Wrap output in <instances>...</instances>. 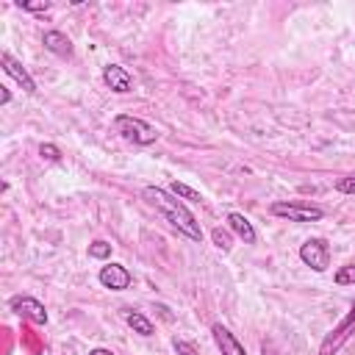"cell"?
<instances>
[{
    "instance_id": "6da1fadb",
    "label": "cell",
    "mask_w": 355,
    "mask_h": 355,
    "mask_svg": "<svg viewBox=\"0 0 355 355\" xmlns=\"http://www.w3.org/2000/svg\"><path fill=\"white\" fill-rule=\"evenodd\" d=\"M141 197L150 208H155L180 236H186L189 241H202V227L200 222L194 219V214L169 191V189H161V186H144L141 189Z\"/></svg>"
},
{
    "instance_id": "7a4b0ae2",
    "label": "cell",
    "mask_w": 355,
    "mask_h": 355,
    "mask_svg": "<svg viewBox=\"0 0 355 355\" xmlns=\"http://www.w3.org/2000/svg\"><path fill=\"white\" fill-rule=\"evenodd\" d=\"M114 130H116L125 141H133V144H139V147H150V144H155L158 136H161L155 125H150L147 119L133 116V114H116V116H114Z\"/></svg>"
},
{
    "instance_id": "3957f363",
    "label": "cell",
    "mask_w": 355,
    "mask_h": 355,
    "mask_svg": "<svg viewBox=\"0 0 355 355\" xmlns=\"http://www.w3.org/2000/svg\"><path fill=\"white\" fill-rule=\"evenodd\" d=\"M275 216H280V219H288V222H300V225H305V222H319L322 216H324V211L319 208V205H311V202H300V200H288V202H272V208H269Z\"/></svg>"
},
{
    "instance_id": "277c9868",
    "label": "cell",
    "mask_w": 355,
    "mask_h": 355,
    "mask_svg": "<svg viewBox=\"0 0 355 355\" xmlns=\"http://www.w3.org/2000/svg\"><path fill=\"white\" fill-rule=\"evenodd\" d=\"M352 333H355V300H352V305H349V311H347V316L322 338V344H319V355H338V349L352 338Z\"/></svg>"
},
{
    "instance_id": "5b68a950",
    "label": "cell",
    "mask_w": 355,
    "mask_h": 355,
    "mask_svg": "<svg viewBox=\"0 0 355 355\" xmlns=\"http://www.w3.org/2000/svg\"><path fill=\"white\" fill-rule=\"evenodd\" d=\"M300 261L305 266H311L313 272H324L330 266V244L319 236L313 239H305L302 247H300Z\"/></svg>"
},
{
    "instance_id": "8992f818",
    "label": "cell",
    "mask_w": 355,
    "mask_h": 355,
    "mask_svg": "<svg viewBox=\"0 0 355 355\" xmlns=\"http://www.w3.org/2000/svg\"><path fill=\"white\" fill-rule=\"evenodd\" d=\"M8 308H11L17 316H22V319H28V322H33V324H47V308H44L36 297L17 294V297L8 300Z\"/></svg>"
},
{
    "instance_id": "52a82bcc",
    "label": "cell",
    "mask_w": 355,
    "mask_h": 355,
    "mask_svg": "<svg viewBox=\"0 0 355 355\" xmlns=\"http://www.w3.org/2000/svg\"><path fill=\"white\" fill-rule=\"evenodd\" d=\"M0 64H3V72L8 75V78H14L17 80V86L25 92V94H36V80L28 75V69L8 53V50H3L0 53Z\"/></svg>"
},
{
    "instance_id": "ba28073f",
    "label": "cell",
    "mask_w": 355,
    "mask_h": 355,
    "mask_svg": "<svg viewBox=\"0 0 355 355\" xmlns=\"http://www.w3.org/2000/svg\"><path fill=\"white\" fill-rule=\"evenodd\" d=\"M97 280H100L105 288H111V291H125V288L133 283V275H130L128 266H122V263H105V266L100 269Z\"/></svg>"
},
{
    "instance_id": "9c48e42d",
    "label": "cell",
    "mask_w": 355,
    "mask_h": 355,
    "mask_svg": "<svg viewBox=\"0 0 355 355\" xmlns=\"http://www.w3.org/2000/svg\"><path fill=\"white\" fill-rule=\"evenodd\" d=\"M103 83H105L111 92H116V94H128V92L133 89L130 72H128L125 67H119V64H105V67H103Z\"/></svg>"
},
{
    "instance_id": "30bf717a",
    "label": "cell",
    "mask_w": 355,
    "mask_h": 355,
    "mask_svg": "<svg viewBox=\"0 0 355 355\" xmlns=\"http://www.w3.org/2000/svg\"><path fill=\"white\" fill-rule=\"evenodd\" d=\"M211 336H214V341H216V347H219V352L222 355H247V349H244V344L225 327V324H214L211 327Z\"/></svg>"
},
{
    "instance_id": "8fae6325",
    "label": "cell",
    "mask_w": 355,
    "mask_h": 355,
    "mask_svg": "<svg viewBox=\"0 0 355 355\" xmlns=\"http://www.w3.org/2000/svg\"><path fill=\"white\" fill-rule=\"evenodd\" d=\"M42 44H44V50H50L58 58H72V42L61 31H44L42 33Z\"/></svg>"
},
{
    "instance_id": "7c38bea8",
    "label": "cell",
    "mask_w": 355,
    "mask_h": 355,
    "mask_svg": "<svg viewBox=\"0 0 355 355\" xmlns=\"http://www.w3.org/2000/svg\"><path fill=\"white\" fill-rule=\"evenodd\" d=\"M227 225H230V230L244 241V244H255V239H258V233H255V227H252V222L244 216V214H239V211H230L227 214Z\"/></svg>"
},
{
    "instance_id": "4fadbf2b",
    "label": "cell",
    "mask_w": 355,
    "mask_h": 355,
    "mask_svg": "<svg viewBox=\"0 0 355 355\" xmlns=\"http://www.w3.org/2000/svg\"><path fill=\"white\" fill-rule=\"evenodd\" d=\"M122 316H125V322H128V327L133 330V333H139V336H144V338H150L153 333H155V327H153V322L141 313V311H133V308H128V311H122Z\"/></svg>"
},
{
    "instance_id": "5bb4252c",
    "label": "cell",
    "mask_w": 355,
    "mask_h": 355,
    "mask_svg": "<svg viewBox=\"0 0 355 355\" xmlns=\"http://www.w3.org/2000/svg\"><path fill=\"white\" fill-rule=\"evenodd\" d=\"M169 191L178 197V200H191V202H202V194L200 191H194L191 186H186V183H169Z\"/></svg>"
},
{
    "instance_id": "9a60e30c",
    "label": "cell",
    "mask_w": 355,
    "mask_h": 355,
    "mask_svg": "<svg viewBox=\"0 0 355 355\" xmlns=\"http://www.w3.org/2000/svg\"><path fill=\"white\" fill-rule=\"evenodd\" d=\"M333 280H336V286H355V263L338 266L336 275H333Z\"/></svg>"
},
{
    "instance_id": "2e32d148",
    "label": "cell",
    "mask_w": 355,
    "mask_h": 355,
    "mask_svg": "<svg viewBox=\"0 0 355 355\" xmlns=\"http://www.w3.org/2000/svg\"><path fill=\"white\" fill-rule=\"evenodd\" d=\"M89 258H97V261H105V258H111V244L108 241H92L89 244Z\"/></svg>"
},
{
    "instance_id": "e0dca14e",
    "label": "cell",
    "mask_w": 355,
    "mask_h": 355,
    "mask_svg": "<svg viewBox=\"0 0 355 355\" xmlns=\"http://www.w3.org/2000/svg\"><path fill=\"white\" fill-rule=\"evenodd\" d=\"M39 155H42L44 161H50V164H58V161H61V150H58L53 141H44V144H39Z\"/></svg>"
},
{
    "instance_id": "ac0fdd59",
    "label": "cell",
    "mask_w": 355,
    "mask_h": 355,
    "mask_svg": "<svg viewBox=\"0 0 355 355\" xmlns=\"http://www.w3.org/2000/svg\"><path fill=\"white\" fill-rule=\"evenodd\" d=\"M211 236H214V244H216L222 252H227V250H230V233H227V230L214 227V233H211Z\"/></svg>"
},
{
    "instance_id": "d6986e66",
    "label": "cell",
    "mask_w": 355,
    "mask_h": 355,
    "mask_svg": "<svg viewBox=\"0 0 355 355\" xmlns=\"http://www.w3.org/2000/svg\"><path fill=\"white\" fill-rule=\"evenodd\" d=\"M172 347H175L178 355H197V347H194L191 341H186V338H175Z\"/></svg>"
},
{
    "instance_id": "ffe728a7",
    "label": "cell",
    "mask_w": 355,
    "mask_h": 355,
    "mask_svg": "<svg viewBox=\"0 0 355 355\" xmlns=\"http://www.w3.org/2000/svg\"><path fill=\"white\" fill-rule=\"evenodd\" d=\"M336 191H341V194H355V175H347V178L336 180Z\"/></svg>"
},
{
    "instance_id": "44dd1931",
    "label": "cell",
    "mask_w": 355,
    "mask_h": 355,
    "mask_svg": "<svg viewBox=\"0 0 355 355\" xmlns=\"http://www.w3.org/2000/svg\"><path fill=\"white\" fill-rule=\"evenodd\" d=\"M14 6H17V8H22V11H47V8H50V3H47V0H39V3H22V0H17Z\"/></svg>"
},
{
    "instance_id": "7402d4cb",
    "label": "cell",
    "mask_w": 355,
    "mask_h": 355,
    "mask_svg": "<svg viewBox=\"0 0 355 355\" xmlns=\"http://www.w3.org/2000/svg\"><path fill=\"white\" fill-rule=\"evenodd\" d=\"M3 92H0V105H8L11 103V89H6V86H0Z\"/></svg>"
},
{
    "instance_id": "603a6c76",
    "label": "cell",
    "mask_w": 355,
    "mask_h": 355,
    "mask_svg": "<svg viewBox=\"0 0 355 355\" xmlns=\"http://www.w3.org/2000/svg\"><path fill=\"white\" fill-rule=\"evenodd\" d=\"M89 355H114V352L105 349V347H94V349H89Z\"/></svg>"
}]
</instances>
